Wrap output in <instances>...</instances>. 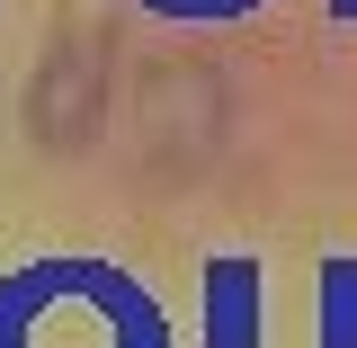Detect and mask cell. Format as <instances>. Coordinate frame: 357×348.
Returning <instances> with one entry per match:
<instances>
[{
  "label": "cell",
  "instance_id": "obj_1",
  "mask_svg": "<svg viewBox=\"0 0 357 348\" xmlns=\"http://www.w3.org/2000/svg\"><path fill=\"white\" fill-rule=\"evenodd\" d=\"M0 348H161V321L116 277L63 268V277H36L0 304Z\"/></svg>",
  "mask_w": 357,
  "mask_h": 348
},
{
  "label": "cell",
  "instance_id": "obj_2",
  "mask_svg": "<svg viewBox=\"0 0 357 348\" xmlns=\"http://www.w3.org/2000/svg\"><path fill=\"white\" fill-rule=\"evenodd\" d=\"M89 126H98V45L72 36V45H54V63L36 81V134L45 143H81Z\"/></svg>",
  "mask_w": 357,
  "mask_h": 348
},
{
  "label": "cell",
  "instance_id": "obj_3",
  "mask_svg": "<svg viewBox=\"0 0 357 348\" xmlns=\"http://www.w3.org/2000/svg\"><path fill=\"white\" fill-rule=\"evenodd\" d=\"M206 312H215V348H259V286L241 277V259H223V277L206 286Z\"/></svg>",
  "mask_w": 357,
  "mask_h": 348
}]
</instances>
